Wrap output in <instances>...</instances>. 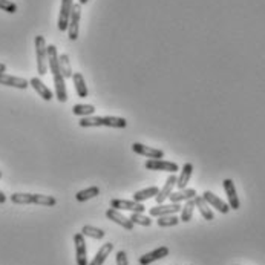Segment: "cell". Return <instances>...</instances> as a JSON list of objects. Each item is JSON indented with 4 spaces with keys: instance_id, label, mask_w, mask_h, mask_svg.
<instances>
[{
    "instance_id": "13",
    "label": "cell",
    "mask_w": 265,
    "mask_h": 265,
    "mask_svg": "<svg viewBox=\"0 0 265 265\" xmlns=\"http://www.w3.org/2000/svg\"><path fill=\"white\" fill-rule=\"evenodd\" d=\"M166 256H169V247L163 245V247H158L156 250L149 252V253H146V255L141 256V258H139V264H141V265H149V264H152V262H155V261H160V259H163V258H166Z\"/></svg>"
},
{
    "instance_id": "37",
    "label": "cell",
    "mask_w": 265,
    "mask_h": 265,
    "mask_svg": "<svg viewBox=\"0 0 265 265\" xmlns=\"http://www.w3.org/2000/svg\"><path fill=\"white\" fill-rule=\"evenodd\" d=\"M6 70V65L5 63H0V74H3Z\"/></svg>"
},
{
    "instance_id": "2",
    "label": "cell",
    "mask_w": 265,
    "mask_h": 265,
    "mask_svg": "<svg viewBox=\"0 0 265 265\" xmlns=\"http://www.w3.org/2000/svg\"><path fill=\"white\" fill-rule=\"evenodd\" d=\"M35 56H37V72L39 75L48 74V45L43 35H35Z\"/></svg>"
},
{
    "instance_id": "29",
    "label": "cell",
    "mask_w": 265,
    "mask_h": 265,
    "mask_svg": "<svg viewBox=\"0 0 265 265\" xmlns=\"http://www.w3.org/2000/svg\"><path fill=\"white\" fill-rule=\"evenodd\" d=\"M72 112L74 115L77 117H89V115H94L95 114V106L94 104H75L72 108Z\"/></svg>"
},
{
    "instance_id": "30",
    "label": "cell",
    "mask_w": 265,
    "mask_h": 265,
    "mask_svg": "<svg viewBox=\"0 0 265 265\" xmlns=\"http://www.w3.org/2000/svg\"><path fill=\"white\" fill-rule=\"evenodd\" d=\"M59 65H60V70L62 75L65 78H72V69H70V62H69V56L67 54H62L59 56Z\"/></svg>"
},
{
    "instance_id": "25",
    "label": "cell",
    "mask_w": 265,
    "mask_h": 265,
    "mask_svg": "<svg viewBox=\"0 0 265 265\" xmlns=\"http://www.w3.org/2000/svg\"><path fill=\"white\" fill-rule=\"evenodd\" d=\"M195 208H197V205H195V199H189V201H186V204L181 207V216H180V219H181L183 222H189V221H192V218H193V211H195Z\"/></svg>"
},
{
    "instance_id": "1",
    "label": "cell",
    "mask_w": 265,
    "mask_h": 265,
    "mask_svg": "<svg viewBox=\"0 0 265 265\" xmlns=\"http://www.w3.org/2000/svg\"><path fill=\"white\" fill-rule=\"evenodd\" d=\"M48 66L54 77V86H56V95L60 103H65L67 100V91H66V84H65V77L62 75L60 65H59V52L57 46L49 45L48 46Z\"/></svg>"
},
{
    "instance_id": "11",
    "label": "cell",
    "mask_w": 265,
    "mask_h": 265,
    "mask_svg": "<svg viewBox=\"0 0 265 265\" xmlns=\"http://www.w3.org/2000/svg\"><path fill=\"white\" fill-rule=\"evenodd\" d=\"M74 244H75V261L77 265H87V249L86 241L81 233L74 235Z\"/></svg>"
},
{
    "instance_id": "12",
    "label": "cell",
    "mask_w": 265,
    "mask_h": 265,
    "mask_svg": "<svg viewBox=\"0 0 265 265\" xmlns=\"http://www.w3.org/2000/svg\"><path fill=\"white\" fill-rule=\"evenodd\" d=\"M106 218L108 219H111L112 222H115V224H118V225H121L125 230H133V222L129 219V218H126L123 213H120V210H115V208H108L106 210Z\"/></svg>"
},
{
    "instance_id": "6",
    "label": "cell",
    "mask_w": 265,
    "mask_h": 265,
    "mask_svg": "<svg viewBox=\"0 0 265 265\" xmlns=\"http://www.w3.org/2000/svg\"><path fill=\"white\" fill-rule=\"evenodd\" d=\"M72 8H74V0H62V8H60V14H59V29L62 32L67 31Z\"/></svg>"
},
{
    "instance_id": "28",
    "label": "cell",
    "mask_w": 265,
    "mask_h": 265,
    "mask_svg": "<svg viewBox=\"0 0 265 265\" xmlns=\"http://www.w3.org/2000/svg\"><path fill=\"white\" fill-rule=\"evenodd\" d=\"M81 235L89 236L92 239H103L106 236V232L101 230V228H98V227H94V225H84L81 228Z\"/></svg>"
},
{
    "instance_id": "27",
    "label": "cell",
    "mask_w": 265,
    "mask_h": 265,
    "mask_svg": "<svg viewBox=\"0 0 265 265\" xmlns=\"http://www.w3.org/2000/svg\"><path fill=\"white\" fill-rule=\"evenodd\" d=\"M32 204L37 205H45V207H52L57 204V199L49 195H40V193H32Z\"/></svg>"
},
{
    "instance_id": "21",
    "label": "cell",
    "mask_w": 265,
    "mask_h": 265,
    "mask_svg": "<svg viewBox=\"0 0 265 265\" xmlns=\"http://www.w3.org/2000/svg\"><path fill=\"white\" fill-rule=\"evenodd\" d=\"M193 199H195V205L198 207L199 213L202 215V218H204L205 221H213V219H215V213L211 211V208L208 207V204L204 201L202 197H198V195H197Z\"/></svg>"
},
{
    "instance_id": "34",
    "label": "cell",
    "mask_w": 265,
    "mask_h": 265,
    "mask_svg": "<svg viewBox=\"0 0 265 265\" xmlns=\"http://www.w3.org/2000/svg\"><path fill=\"white\" fill-rule=\"evenodd\" d=\"M0 9H3L9 14H14L17 11V5L11 0H0Z\"/></svg>"
},
{
    "instance_id": "14",
    "label": "cell",
    "mask_w": 265,
    "mask_h": 265,
    "mask_svg": "<svg viewBox=\"0 0 265 265\" xmlns=\"http://www.w3.org/2000/svg\"><path fill=\"white\" fill-rule=\"evenodd\" d=\"M0 84L15 87V89H26V87L29 86V81L22 78V77H14V75L3 72V74H0Z\"/></svg>"
},
{
    "instance_id": "17",
    "label": "cell",
    "mask_w": 265,
    "mask_h": 265,
    "mask_svg": "<svg viewBox=\"0 0 265 265\" xmlns=\"http://www.w3.org/2000/svg\"><path fill=\"white\" fill-rule=\"evenodd\" d=\"M198 195L197 193V190L195 189H181V190H178V192H172L170 193V197H169V199H170V202H178V204H181L183 201H189V199H193Z\"/></svg>"
},
{
    "instance_id": "16",
    "label": "cell",
    "mask_w": 265,
    "mask_h": 265,
    "mask_svg": "<svg viewBox=\"0 0 265 265\" xmlns=\"http://www.w3.org/2000/svg\"><path fill=\"white\" fill-rule=\"evenodd\" d=\"M173 187H176V176H175V173H172V175L169 176V178L166 180L164 187L160 189V192H158V195L155 197L156 202H158V204H163V202L170 197V193H172Z\"/></svg>"
},
{
    "instance_id": "38",
    "label": "cell",
    "mask_w": 265,
    "mask_h": 265,
    "mask_svg": "<svg viewBox=\"0 0 265 265\" xmlns=\"http://www.w3.org/2000/svg\"><path fill=\"white\" fill-rule=\"evenodd\" d=\"M87 2H89V0H78V3H80V5H86Z\"/></svg>"
},
{
    "instance_id": "36",
    "label": "cell",
    "mask_w": 265,
    "mask_h": 265,
    "mask_svg": "<svg viewBox=\"0 0 265 265\" xmlns=\"http://www.w3.org/2000/svg\"><path fill=\"white\" fill-rule=\"evenodd\" d=\"M6 202V197H5V193L0 190V204H5Z\"/></svg>"
},
{
    "instance_id": "5",
    "label": "cell",
    "mask_w": 265,
    "mask_h": 265,
    "mask_svg": "<svg viewBox=\"0 0 265 265\" xmlns=\"http://www.w3.org/2000/svg\"><path fill=\"white\" fill-rule=\"evenodd\" d=\"M222 186H224L225 195H227V199H228L227 204L230 205L232 210H239V207H241V201H239V197H238V192H236V187H235L233 180L225 178V180L222 181Z\"/></svg>"
},
{
    "instance_id": "32",
    "label": "cell",
    "mask_w": 265,
    "mask_h": 265,
    "mask_svg": "<svg viewBox=\"0 0 265 265\" xmlns=\"http://www.w3.org/2000/svg\"><path fill=\"white\" fill-rule=\"evenodd\" d=\"M129 219L136 225H143V227H150L152 225V218L146 216L144 213H132Z\"/></svg>"
},
{
    "instance_id": "8",
    "label": "cell",
    "mask_w": 265,
    "mask_h": 265,
    "mask_svg": "<svg viewBox=\"0 0 265 265\" xmlns=\"http://www.w3.org/2000/svg\"><path fill=\"white\" fill-rule=\"evenodd\" d=\"M144 167L147 170H156V172H169V173H175L178 172L180 167L176 163L172 161H166V160H147Z\"/></svg>"
},
{
    "instance_id": "4",
    "label": "cell",
    "mask_w": 265,
    "mask_h": 265,
    "mask_svg": "<svg viewBox=\"0 0 265 265\" xmlns=\"http://www.w3.org/2000/svg\"><path fill=\"white\" fill-rule=\"evenodd\" d=\"M111 207L115 210H128V211H132V213H144V210H146L143 202L129 201V199H118V198L111 201Z\"/></svg>"
},
{
    "instance_id": "10",
    "label": "cell",
    "mask_w": 265,
    "mask_h": 265,
    "mask_svg": "<svg viewBox=\"0 0 265 265\" xmlns=\"http://www.w3.org/2000/svg\"><path fill=\"white\" fill-rule=\"evenodd\" d=\"M202 198H204V201L208 204V205H211V207H215L219 213H222V215H227L228 211H230L232 208H230V205H228L227 202H224L221 198H218L213 192H210V190H205L204 193H202Z\"/></svg>"
},
{
    "instance_id": "33",
    "label": "cell",
    "mask_w": 265,
    "mask_h": 265,
    "mask_svg": "<svg viewBox=\"0 0 265 265\" xmlns=\"http://www.w3.org/2000/svg\"><path fill=\"white\" fill-rule=\"evenodd\" d=\"M11 201L14 204H32V193H12Z\"/></svg>"
},
{
    "instance_id": "23",
    "label": "cell",
    "mask_w": 265,
    "mask_h": 265,
    "mask_svg": "<svg viewBox=\"0 0 265 265\" xmlns=\"http://www.w3.org/2000/svg\"><path fill=\"white\" fill-rule=\"evenodd\" d=\"M98 195H100V189H98L97 186H94V187H87V189H84V190L77 192L75 198H77V201L84 202V201H89V199H92V198H95V197H98Z\"/></svg>"
},
{
    "instance_id": "3",
    "label": "cell",
    "mask_w": 265,
    "mask_h": 265,
    "mask_svg": "<svg viewBox=\"0 0 265 265\" xmlns=\"http://www.w3.org/2000/svg\"><path fill=\"white\" fill-rule=\"evenodd\" d=\"M80 17H81V5H74L72 14H70L69 19V26H67V37L69 40H77L78 39V32H80Z\"/></svg>"
},
{
    "instance_id": "20",
    "label": "cell",
    "mask_w": 265,
    "mask_h": 265,
    "mask_svg": "<svg viewBox=\"0 0 265 265\" xmlns=\"http://www.w3.org/2000/svg\"><path fill=\"white\" fill-rule=\"evenodd\" d=\"M158 192H160V189H158L156 186L155 187H147V189H143V190H138L133 193V201L136 202H144L147 199H152L158 195Z\"/></svg>"
},
{
    "instance_id": "15",
    "label": "cell",
    "mask_w": 265,
    "mask_h": 265,
    "mask_svg": "<svg viewBox=\"0 0 265 265\" xmlns=\"http://www.w3.org/2000/svg\"><path fill=\"white\" fill-rule=\"evenodd\" d=\"M29 86H32V89L37 92L45 101H51L52 100V91L49 89V87L39 78V77H34V78H31L29 80Z\"/></svg>"
},
{
    "instance_id": "31",
    "label": "cell",
    "mask_w": 265,
    "mask_h": 265,
    "mask_svg": "<svg viewBox=\"0 0 265 265\" xmlns=\"http://www.w3.org/2000/svg\"><path fill=\"white\" fill-rule=\"evenodd\" d=\"M180 221H181V219H180L178 216H176V215H167V216L158 218L156 224H158V227L166 228V227H175V225H178Z\"/></svg>"
},
{
    "instance_id": "22",
    "label": "cell",
    "mask_w": 265,
    "mask_h": 265,
    "mask_svg": "<svg viewBox=\"0 0 265 265\" xmlns=\"http://www.w3.org/2000/svg\"><path fill=\"white\" fill-rule=\"evenodd\" d=\"M72 80H74L77 95L81 97V98H86L87 94H89V91H87V86H86V81H84V77L81 75V72H74L72 74Z\"/></svg>"
},
{
    "instance_id": "35",
    "label": "cell",
    "mask_w": 265,
    "mask_h": 265,
    "mask_svg": "<svg viewBox=\"0 0 265 265\" xmlns=\"http://www.w3.org/2000/svg\"><path fill=\"white\" fill-rule=\"evenodd\" d=\"M115 261H117V265H129L128 255H126V252H123V250H120L115 255Z\"/></svg>"
},
{
    "instance_id": "18",
    "label": "cell",
    "mask_w": 265,
    "mask_h": 265,
    "mask_svg": "<svg viewBox=\"0 0 265 265\" xmlns=\"http://www.w3.org/2000/svg\"><path fill=\"white\" fill-rule=\"evenodd\" d=\"M112 250H114V244L112 242H106L101 249L97 252V255L94 256L92 262L87 264V265H103L106 262V259H108V256L112 253Z\"/></svg>"
},
{
    "instance_id": "19",
    "label": "cell",
    "mask_w": 265,
    "mask_h": 265,
    "mask_svg": "<svg viewBox=\"0 0 265 265\" xmlns=\"http://www.w3.org/2000/svg\"><path fill=\"white\" fill-rule=\"evenodd\" d=\"M192 173H193V164L192 163H186L180 172V178H176V187H178L180 190L181 189H186L190 178H192Z\"/></svg>"
},
{
    "instance_id": "24",
    "label": "cell",
    "mask_w": 265,
    "mask_h": 265,
    "mask_svg": "<svg viewBox=\"0 0 265 265\" xmlns=\"http://www.w3.org/2000/svg\"><path fill=\"white\" fill-rule=\"evenodd\" d=\"M104 120V126L106 128H114V129H125L128 128V121L125 118H121V117H103Z\"/></svg>"
},
{
    "instance_id": "9",
    "label": "cell",
    "mask_w": 265,
    "mask_h": 265,
    "mask_svg": "<svg viewBox=\"0 0 265 265\" xmlns=\"http://www.w3.org/2000/svg\"><path fill=\"white\" fill-rule=\"evenodd\" d=\"M181 211V204L178 202H172V204H158L155 207L150 208V216H156V218H161V216H167V215H176Z\"/></svg>"
},
{
    "instance_id": "7",
    "label": "cell",
    "mask_w": 265,
    "mask_h": 265,
    "mask_svg": "<svg viewBox=\"0 0 265 265\" xmlns=\"http://www.w3.org/2000/svg\"><path fill=\"white\" fill-rule=\"evenodd\" d=\"M132 150L141 156H146L149 160H163L164 158V150L161 149H155V147H150V146H144L141 143H133L132 144Z\"/></svg>"
},
{
    "instance_id": "26",
    "label": "cell",
    "mask_w": 265,
    "mask_h": 265,
    "mask_svg": "<svg viewBox=\"0 0 265 265\" xmlns=\"http://www.w3.org/2000/svg\"><path fill=\"white\" fill-rule=\"evenodd\" d=\"M80 128H100V126H104V120L103 117H83L80 121H78Z\"/></svg>"
},
{
    "instance_id": "39",
    "label": "cell",
    "mask_w": 265,
    "mask_h": 265,
    "mask_svg": "<svg viewBox=\"0 0 265 265\" xmlns=\"http://www.w3.org/2000/svg\"><path fill=\"white\" fill-rule=\"evenodd\" d=\"M0 178H2V172H0Z\"/></svg>"
}]
</instances>
